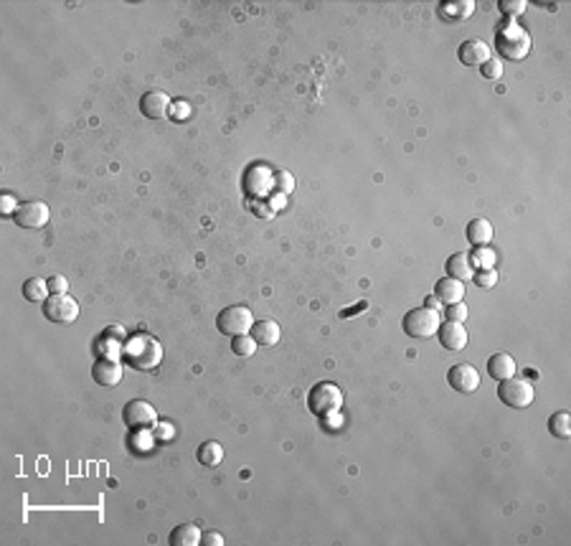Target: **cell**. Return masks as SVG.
Returning a JSON list of instances; mask_svg holds the SVG:
<instances>
[{
    "mask_svg": "<svg viewBox=\"0 0 571 546\" xmlns=\"http://www.w3.org/2000/svg\"><path fill=\"white\" fill-rule=\"evenodd\" d=\"M531 34L523 26H518L516 21H505L498 26L495 31V51L500 54L503 59H510V61H521L531 54Z\"/></svg>",
    "mask_w": 571,
    "mask_h": 546,
    "instance_id": "6da1fadb",
    "label": "cell"
},
{
    "mask_svg": "<svg viewBox=\"0 0 571 546\" xmlns=\"http://www.w3.org/2000/svg\"><path fill=\"white\" fill-rule=\"evenodd\" d=\"M307 406H310V412H313L315 417H320V420L335 417L343 406L341 386L333 384V381H318V384L310 389V394H307Z\"/></svg>",
    "mask_w": 571,
    "mask_h": 546,
    "instance_id": "7a4b0ae2",
    "label": "cell"
},
{
    "mask_svg": "<svg viewBox=\"0 0 571 546\" xmlns=\"http://www.w3.org/2000/svg\"><path fill=\"white\" fill-rule=\"evenodd\" d=\"M125 356H127V361H130L133 369H138V371H150V369H155V366L161 364L163 348H161V344H158L155 338L140 336V338H135L133 344L127 346Z\"/></svg>",
    "mask_w": 571,
    "mask_h": 546,
    "instance_id": "3957f363",
    "label": "cell"
},
{
    "mask_svg": "<svg viewBox=\"0 0 571 546\" xmlns=\"http://www.w3.org/2000/svg\"><path fill=\"white\" fill-rule=\"evenodd\" d=\"M439 325H442L439 313H437V310H429V308L409 310V313L404 316V320H401V328H404V333H406V336H411V338H432V336H437Z\"/></svg>",
    "mask_w": 571,
    "mask_h": 546,
    "instance_id": "277c9868",
    "label": "cell"
},
{
    "mask_svg": "<svg viewBox=\"0 0 571 546\" xmlns=\"http://www.w3.org/2000/svg\"><path fill=\"white\" fill-rule=\"evenodd\" d=\"M251 325H254V316L246 305H231V308H223L216 316V328L223 336H242V333H249Z\"/></svg>",
    "mask_w": 571,
    "mask_h": 546,
    "instance_id": "5b68a950",
    "label": "cell"
},
{
    "mask_svg": "<svg viewBox=\"0 0 571 546\" xmlns=\"http://www.w3.org/2000/svg\"><path fill=\"white\" fill-rule=\"evenodd\" d=\"M498 397L505 406H513V409H526L533 401V386H531L528 378H503L500 386H498Z\"/></svg>",
    "mask_w": 571,
    "mask_h": 546,
    "instance_id": "8992f818",
    "label": "cell"
},
{
    "mask_svg": "<svg viewBox=\"0 0 571 546\" xmlns=\"http://www.w3.org/2000/svg\"><path fill=\"white\" fill-rule=\"evenodd\" d=\"M43 305V318L51 323H74L79 318V302L71 295H49Z\"/></svg>",
    "mask_w": 571,
    "mask_h": 546,
    "instance_id": "52a82bcc",
    "label": "cell"
},
{
    "mask_svg": "<svg viewBox=\"0 0 571 546\" xmlns=\"http://www.w3.org/2000/svg\"><path fill=\"white\" fill-rule=\"evenodd\" d=\"M122 420L130 429H150L158 425V412L155 406L145 399H133L127 401L122 409Z\"/></svg>",
    "mask_w": 571,
    "mask_h": 546,
    "instance_id": "ba28073f",
    "label": "cell"
},
{
    "mask_svg": "<svg viewBox=\"0 0 571 546\" xmlns=\"http://www.w3.org/2000/svg\"><path fill=\"white\" fill-rule=\"evenodd\" d=\"M49 216L51 211L43 201H26L13 211V221L21 229H43L49 224Z\"/></svg>",
    "mask_w": 571,
    "mask_h": 546,
    "instance_id": "9c48e42d",
    "label": "cell"
},
{
    "mask_svg": "<svg viewBox=\"0 0 571 546\" xmlns=\"http://www.w3.org/2000/svg\"><path fill=\"white\" fill-rule=\"evenodd\" d=\"M447 381H450V386H452L454 392H460V394H473L480 389V374L470 364L452 366L450 374H447Z\"/></svg>",
    "mask_w": 571,
    "mask_h": 546,
    "instance_id": "30bf717a",
    "label": "cell"
},
{
    "mask_svg": "<svg viewBox=\"0 0 571 546\" xmlns=\"http://www.w3.org/2000/svg\"><path fill=\"white\" fill-rule=\"evenodd\" d=\"M91 378H94L99 386H117L119 381H122V364L112 356L97 358L94 366H91Z\"/></svg>",
    "mask_w": 571,
    "mask_h": 546,
    "instance_id": "8fae6325",
    "label": "cell"
},
{
    "mask_svg": "<svg viewBox=\"0 0 571 546\" xmlns=\"http://www.w3.org/2000/svg\"><path fill=\"white\" fill-rule=\"evenodd\" d=\"M170 99H168L165 91H145L142 99H140V112L145 115L150 119H163V117H170Z\"/></svg>",
    "mask_w": 571,
    "mask_h": 546,
    "instance_id": "7c38bea8",
    "label": "cell"
},
{
    "mask_svg": "<svg viewBox=\"0 0 571 546\" xmlns=\"http://www.w3.org/2000/svg\"><path fill=\"white\" fill-rule=\"evenodd\" d=\"M467 336H470V333L465 330V325H462V323H454V320L442 323L437 330L439 344L445 346L447 351H462L467 346Z\"/></svg>",
    "mask_w": 571,
    "mask_h": 546,
    "instance_id": "4fadbf2b",
    "label": "cell"
},
{
    "mask_svg": "<svg viewBox=\"0 0 571 546\" xmlns=\"http://www.w3.org/2000/svg\"><path fill=\"white\" fill-rule=\"evenodd\" d=\"M249 336L257 341V346H277L279 338H282V328H279V323L272 320V318H265V320H254V325H251Z\"/></svg>",
    "mask_w": 571,
    "mask_h": 546,
    "instance_id": "5bb4252c",
    "label": "cell"
},
{
    "mask_svg": "<svg viewBox=\"0 0 571 546\" xmlns=\"http://www.w3.org/2000/svg\"><path fill=\"white\" fill-rule=\"evenodd\" d=\"M457 57H460V61L465 66H482L490 59V46L485 41H480V38H470V41H465L460 46Z\"/></svg>",
    "mask_w": 571,
    "mask_h": 546,
    "instance_id": "9a60e30c",
    "label": "cell"
},
{
    "mask_svg": "<svg viewBox=\"0 0 571 546\" xmlns=\"http://www.w3.org/2000/svg\"><path fill=\"white\" fill-rule=\"evenodd\" d=\"M434 295H437L445 305H450V302H460L462 295H465V285H462L460 280H454V277L447 274V277L437 280V285H434Z\"/></svg>",
    "mask_w": 571,
    "mask_h": 546,
    "instance_id": "2e32d148",
    "label": "cell"
},
{
    "mask_svg": "<svg viewBox=\"0 0 571 546\" xmlns=\"http://www.w3.org/2000/svg\"><path fill=\"white\" fill-rule=\"evenodd\" d=\"M201 539H203V533L195 524L175 526L173 531H170V536H168L170 546H198L201 544Z\"/></svg>",
    "mask_w": 571,
    "mask_h": 546,
    "instance_id": "e0dca14e",
    "label": "cell"
},
{
    "mask_svg": "<svg viewBox=\"0 0 571 546\" xmlns=\"http://www.w3.org/2000/svg\"><path fill=\"white\" fill-rule=\"evenodd\" d=\"M488 374L495 381L516 376V361H513V356H508V353H495L488 361Z\"/></svg>",
    "mask_w": 571,
    "mask_h": 546,
    "instance_id": "ac0fdd59",
    "label": "cell"
},
{
    "mask_svg": "<svg viewBox=\"0 0 571 546\" xmlns=\"http://www.w3.org/2000/svg\"><path fill=\"white\" fill-rule=\"evenodd\" d=\"M475 10V3L473 0H460V3H442L439 6V18L442 21H465V18H470Z\"/></svg>",
    "mask_w": 571,
    "mask_h": 546,
    "instance_id": "d6986e66",
    "label": "cell"
},
{
    "mask_svg": "<svg viewBox=\"0 0 571 546\" xmlns=\"http://www.w3.org/2000/svg\"><path fill=\"white\" fill-rule=\"evenodd\" d=\"M447 274H450V277H454V280L465 282V280H470V277L475 274V265L470 262V257H467V254L457 252V254H452V257L447 259Z\"/></svg>",
    "mask_w": 571,
    "mask_h": 546,
    "instance_id": "ffe728a7",
    "label": "cell"
},
{
    "mask_svg": "<svg viewBox=\"0 0 571 546\" xmlns=\"http://www.w3.org/2000/svg\"><path fill=\"white\" fill-rule=\"evenodd\" d=\"M465 237L473 242L475 246H485L493 239V224L488 219H473L465 229Z\"/></svg>",
    "mask_w": 571,
    "mask_h": 546,
    "instance_id": "44dd1931",
    "label": "cell"
},
{
    "mask_svg": "<svg viewBox=\"0 0 571 546\" xmlns=\"http://www.w3.org/2000/svg\"><path fill=\"white\" fill-rule=\"evenodd\" d=\"M102 344L107 346L112 358H117L119 351H125V346H127L125 328H119V325H110V328H105L102 330Z\"/></svg>",
    "mask_w": 571,
    "mask_h": 546,
    "instance_id": "7402d4cb",
    "label": "cell"
},
{
    "mask_svg": "<svg viewBox=\"0 0 571 546\" xmlns=\"http://www.w3.org/2000/svg\"><path fill=\"white\" fill-rule=\"evenodd\" d=\"M274 175L269 173V170H262V168H254L249 175L244 178V186L249 193H257V196H262V193H267V189L272 186Z\"/></svg>",
    "mask_w": 571,
    "mask_h": 546,
    "instance_id": "603a6c76",
    "label": "cell"
},
{
    "mask_svg": "<svg viewBox=\"0 0 571 546\" xmlns=\"http://www.w3.org/2000/svg\"><path fill=\"white\" fill-rule=\"evenodd\" d=\"M21 293L23 297L31 302H46L49 300V295H46L49 293V282L43 280V277H31V280L23 282Z\"/></svg>",
    "mask_w": 571,
    "mask_h": 546,
    "instance_id": "cb8c5ba5",
    "label": "cell"
},
{
    "mask_svg": "<svg viewBox=\"0 0 571 546\" xmlns=\"http://www.w3.org/2000/svg\"><path fill=\"white\" fill-rule=\"evenodd\" d=\"M195 457H198V462L206 465V468H216V465H221V460H223V448L218 445V442L209 440V442H203L201 448H198Z\"/></svg>",
    "mask_w": 571,
    "mask_h": 546,
    "instance_id": "d4e9b609",
    "label": "cell"
},
{
    "mask_svg": "<svg viewBox=\"0 0 571 546\" xmlns=\"http://www.w3.org/2000/svg\"><path fill=\"white\" fill-rule=\"evenodd\" d=\"M549 432L554 434V437H561V440H566L571 434V414L569 412H556L551 414L549 420Z\"/></svg>",
    "mask_w": 571,
    "mask_h": 546,
    "instance_id": "484cf974",
    "label": "cell"
},
{
    "mask_svg": "<svg viewBox=\"0 0 571 546\" xmlns=\"http://www.w3.org/2000/svg\"><path fill=\"white\" fill-rule=\"evenodd\" d=\"M231 351L242 358H249L257 353V341L249 336V333H242V336H231Z\"/></svg>",
    "mask_w": 571,
    "mask_h": 546,
    "instance_id": "4316f807",
    "label": "cell"
},
{
    "mask_svg": "<svg viewBox=\"0 0 571 546\" xmlns=\"http://www.w3.org/2000/svg\"><path fill=\"white\" fill-rule=\"evenodd\" d=\"M498 8H500V13L508 18V21H513L516 15H521L526 8H528V3L526 0H500L498 3Z\"/></svg>",
    "mask_w": 571,
    "mask_h": 546,
    "instance_id": "83f0119b",
    "label": "cell"
},
{
    "mask_svg": "<svg viewBox=\"0 0 571 546\" xmlns=\"http://www.w3.org/2000/svg\"><path fill=\"white\" fill-rule=\"evenodd\" d=\"M473 282L477 285V288L490 290L498 285V272H495L493 267H488V270H477V272L473 274Z\"/></svg>",
    "mask_w": 571,
    "mask_h": 546,
    "instance_id": "f1b7e54d",
    "label": "cell"
},
{
    "mask_svg": "<svg viewBox=\"0 0 571 546\" xmlns=\"http://www.w3.org/2000/svg\"><path fill=\"white\" fill-rule=\"evenodd\" d=\"M445 316L447 320H454V323H465L467 316H470V310H467L465 302H450V305H445Z\"/></svg>",
    "mask_w": 571,
    "mask_h": 546,
    "instance_id": "f546056e",
    "label": "cell"
},
{
    "mask_svg": "<svg viewBox=\"0 0 571 546\" xmlns=\"http://www.w3.org/2000/svg\"><path fill=\"white\" fill-rule=\"evenodd\" d=\"M470 262H473V265H482V270H488L495 262V252L488 249V246H477V252H475V257L470 259Z\"/></svg>",
    "mask_w": 571,
    "mask_h": 546,
    "instance_id": "4dcf8cb0",
    "label": "cell"
},
{
    "mask_svg": "<svg viewBox=\"0 0 571 546\" xmlns=\"http://www.w3.org/2000/svg\"><path fill=\"white\" fill-rule=\"evenodd\" d=\"M480 74H482L485 79H500V74H503V64L498 61V59L490 57L488 61H485V64L480 66Z\"/></svg>",
    "mask_w": 571,
    "mask_h": 546,
    "instance_id": "1f68e13d",
    "label": "cell"
},
{
    "mask_svg": "<svg viewBox=\"0 0 571 546\" xmlns=\"http://www.w3.org/2000/svg\"><path fill=\"white\" fill-rule=\"evenodd\" d=\"M274 191L277 193H292V189H295V181H292V175L290 173H274Z\"/></svg>",
    "mask_w": 571,
    "mask_h": 546,
    "instance_id": "d6a6232c",
    "label": "cell"
},
{
    "mask_svg": "<svg viewBox=\"0 0 571 546\" xmlns=\"http://www.w3.org/2000/svg\"><path fill=\"white\" fill-rule=\"evenodd\" d=\"M49 293L51 295H61L69 290V282H66V277H61V274H54V277H49Z\"/></svg>",
    "mask_w": 571,
    "mask_h": 546,
    "instance_id": "836d02e7",
    "label": "cell"
},
{
    "mask_svg": "<svg viewBox=\"0 0 571 546\" xmlns=\"http://www.w3.org/2000/svg\"><path fill=\"white\" fill-rule=\"evenodd\" d=\"M170 117L173 119H188L191 117V105H186V102H175V107H170Z\"/></svg>",
    "mask_w": 571,
    "mask_h": 546,
    "instance_id": "e575fe53",
    "label": "cell"
},
{
    "mask_svg": "<svg viewBox=\"0 0 571 546\" xmlns=\"http://www.w3.org/2000/svg\"><path fill=\"white\" fill-rule=\"evenodd\" d=\"M201 544H206V546H223V536L218 531H206V533H203Z\"/></svg>",
    "mask_w": 571,
    "mask_h": 546,
    "instance_id": "d590c367",
    "label": "cell"
},
{
    "mask_svg": "<svg viewBox=\"0 0 571 546\" xmlns=\"http://www.w3.org/2000/svg\"><path fill=\"white\" fill-rule=\"evenodd\" d=\"M424 308H429V310H437V313H439V310H442V308H445V302H442V300H439V297H437V295H432V297H427V302H424Z\"/></svg>",
    "mask_w": 571,
    "mask_h": 546,
    "instance_id": "8d00e7d4",
    "label": "cell"
},
{
    "mask_svg": "<svg viewBox=\"0 0 571 546\" xmlns=\"http://www.w3.org/2000/svg\"><path fill=\"white\" fill-rule=\"evenodd\" d=\"M3 211H6V214H10V216H13V211H15V209H13V198H10V196H6V198H3Z\"/></svg>",
    "mask_w": 571,
    "mask_h": 546,
    "instance_id": "74e56055",
    "label": "cell"
},
{
    "mask_svg": "<svg viewBox=\"0 0 571 546\" xmlns=\"http://www.w3.org/2000/svg\"><path fill=\"white\" fill-rule=\"evenodd\" d=\"M363 308H366V302H358L355 308H350V310H343V313H341V318H350V316H353V313H358V310H363Z\"/></svg>",
    "mask_w": 571,
    "mask_h": 546,
    "instance_id": "f35d334b",
    "label": "cell"
}]
</instances>
